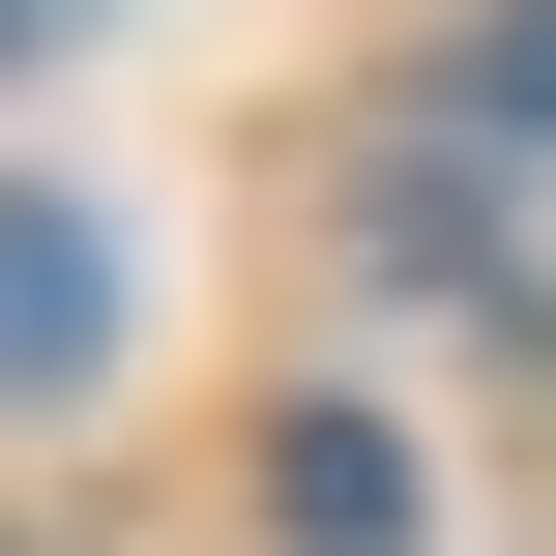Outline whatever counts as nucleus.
Segmentation results:
<instances>
[{"instance_id":"7ed1b4c3","label":"nucleus","mask_w":556,"mask_h":556,"mask_svg":"<svg viewBox=\"0 0 556 556\" xmlns=\"http://www.w3.org/2000/svg\"><path fill=\"white\" fill-rule=\"evenodd\" d=\"M264 498H293V556H410V440H381V410H293Z\"/></svg>"},{"instance_id":"20e7f679","label":"nucleus","mask_w":556,"mask_h":556,"mask_svg":"<svg viewBox=\"0 0 556 556\" xmlns=\"http://www.w3.org/2000/svg\"><path fill=\"white\" fill-rule=\"evenodd\" d=\"M29 29H88V0H0V59H29Z\"/></svg>"},{"instance_id":"f03ea898","label":"nucleus","mask_w":556,"mask_h":556,"mask_svg":"<svg viewBox=\"0 0 556 556\" xmlns=\"http://www.w3.org/2000/svg\"><path fill=\"white\" fill-rule=\"evenodd\" d=\"M88 352H117V235H88L59 176H0V410H59Z\"/></svg>"},{"instance_id":"f257e3e1","label":"nucleus","mask_w":556,"mask_h":556,"mask_svg":"<svg viewBox=\"0 0 556 556\" xmlns=\"http://www.w3.org/2000/svg\"><path fill=\"white\" fill-rule=\"evenodd\" d=\"M381 264L440 293V323H498V352H556V0H498V29H440L410 88H381Z\"/></svg>"}]
</instances>
